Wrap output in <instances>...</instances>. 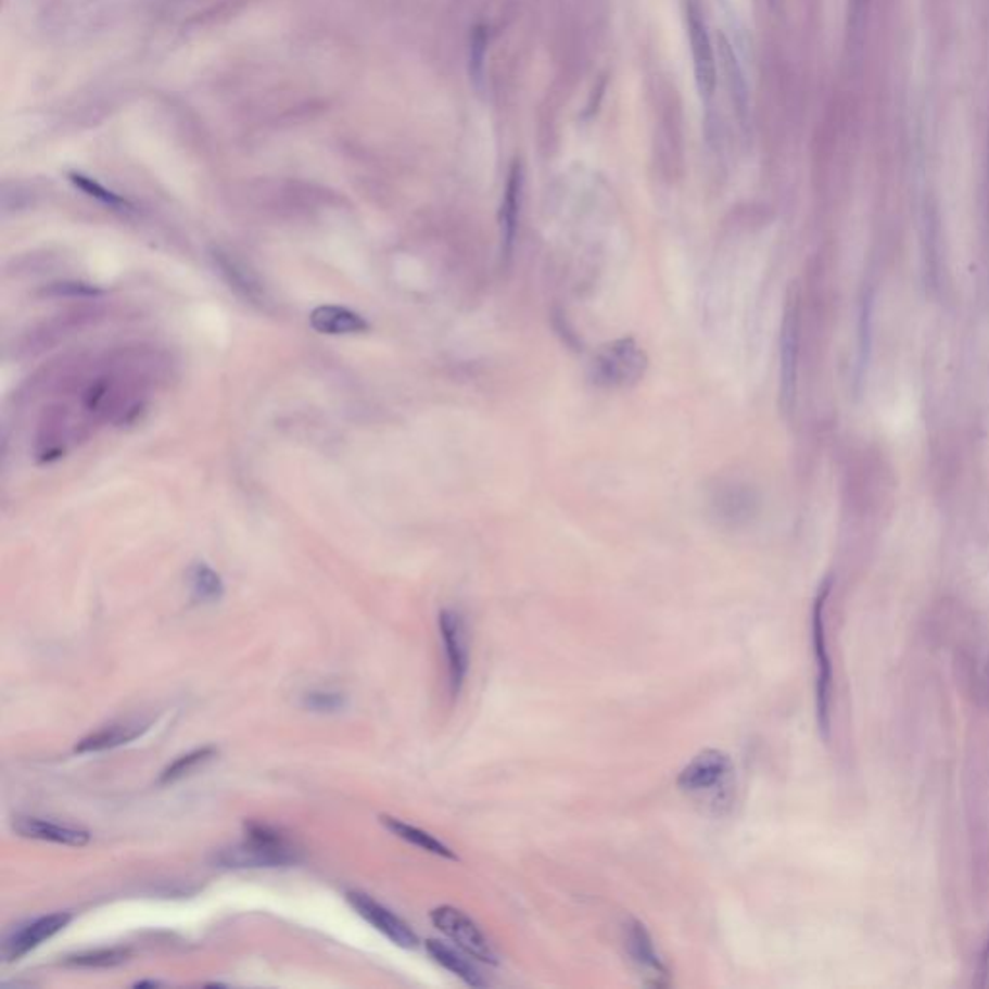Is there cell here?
<instances>
[{
	"label": "cell",
	"mask_w": 989,
	"mask_h": 989,
	"mask_svg": "<svg viewBox=\"0 0 989 989\" xmlns=\"http://www.w3.org/2000/svg\"><path fill=\"white\" fill-rule=\"evenodd\" d=\"M686 24L690 36L692 59H694V74L703 103L710 105L718 89V64L711 45L708 22L703 18L700 2L688 0L686 2Z\"/></svg>",
	"instance_id": "obj_6"
},
{
	"label": "cell",
	"mask_w": 989,
	"mask_h": 989,
	"mask_svg": "<svg viewBox=\"0 0 989 989\" xmlns=\"http://www.w3.org/2000/svg\"><path fill=\"white\" fill-rule=\"evenodd\" d=\"M245 839L238 845L220 849L213 854V862L220 867L259 870V867L296 866L304 859L302 849L289 835L275 825L245 822Z\"/></svg>",
	"instance_id": "obj_1"
},
{
	"label": "cell",
	"mask_w": 989,
	"mask_h": 989,
	"mask_svg": "<svg viewBox=\"0 0 989 989\" xmlns=\"http://www.w3.org/2000/svg\"><path fill=\"white\" fill-rule=\"evenodd\" d=\"M128 956V949H96L88 953L72 954L64 964L74 968H113L126 963Z\"/></svg>",
	"instance_id": "obj_21"
},
{
	"label": "cell",
	"mask_w": 989,
	"mask_h": 989,
	"mask_svg": "<svg viewBox=\"0 0 989 989\" xmlns=\"http://www.w3.org/2000/svg\"><path fill=\"white\" fill-rule=\"evenodd\" d=\"M72 922L68 912H54L41 918L31 920L24 926L12 929L4 943H2V959L4 963H16L22 956L31 953L34 949L45 943L47 939L56 936Z\"/></svg>",
	"instance_id": "obj_10"
},
{
	"label": "cell",
	"mask_w": 989,
	"mask_h": 989,
	"mask_svg": "<svg viewBox=\"0 0 989 989\" xmlns=\"http://www.w3.org/2000/svg\"><path fill=\"white\" fill-rule=\"evenodd\" d=\"M770 2H771V4H773V7H775V4H777V2H779V0H770Z\"/></svg>",
	"instance_id": "obj_27"
},
{
	"label": "cell",
	"mask_w": 989,
	"mask_h": 989,
	"mask_svg": "<svg viewBox=\"0 0 989 989\" xmlns=\"http://www.w3.org/2000/svg\"><path fill=\"white\" fill-rule=\"evenodd\" d=\"M870 0H849V37L852 43H862Z\"/></svg>",
	"instance_id": "obj_25"
},
{
	"label": "cell",
	"mask_w": 989,
	"mask_h": 989,
	"mask_svg": "<svg viewBox=\"0 0 989 989\" xmlns=\"http://www.w3.org/2000/svg\"><path fill=\"white\" fill-rule=\"evenodd\" d=\"M302 706L316 713H339L346 710L348 700L341 692L314 690L302 696Z\"/></svg>",
	"instance_id": "obj_22"
},
{
	"label": "cell",
	"mask_w": 989,
	"mask_h": 989,
	"mask_svg": "<svg viewBox=\"0 0 989 989\" xmlns=\"http://www.w3.org/2000/svg\"><path fill=\"white\" fill-rule=\"evenodd\" d=\"M832 592V582H825L820 594L815 597L814 611H812V639H814L815 665H817V683H815V708H817V723L823 736H829L832 728V694H833V667L827 649L825 636V605Z\"/></svg>",
	"instance_id": "obj_4"
},
{
	"label": "cell",
	"mask_w": 989,
	"mask_h": 989,
	"mask_svg": "<svg viewBox=\"0 0 989 989\" xmlns=\"http://www.w3.org/2000/svg\"><path fill=\"white\" fill-rule=\"evenodd\" d=\"M798 344H800V309L798 300L788 299L781 325L779 394L783 410L790 411L797 401Z\"/></svg>",
	"instance_id": "obj_8"
},
{
	"label": "cell",
	"mask_w": 989,
	"mask_h": 989,
	"mask_svg": "<svg viewBox=\"0 0 989 989\" xmlns=\"http://www.w3.org/2000/svg\"><path fill=\"white\" fill-rule=\"evenodd\" d=\"M622 943L631 963L636 966L644 984L651 988H667L671 984L669 968L663 956L657 951L654 937L639 920L631 918L622 928Z\"/></svg>",
	"instance_id": "obj_7"
},
{
	"label": "cell",
	"mask_w": 989,
	"mask_h": 989,
	"mask_svg": "<svg viewBox=\"0 0 989 989\" xmlns=\"http://www.w3.org/2000/svg\"><path fill=\"white\" fill-rule=\"evenodd\" d=\"M346 901L381 936L393 941L394 946L403 947V949H418L420 946L418 934L403 918H398L393 911H389L381 902H377L373 897L359 893V891H348Z\"/></svg>",
	"instance_id": "obj_9"
},
{
	"label": "cell",
	"mask_w": 989,
	"mask_h": 989,
	"mask_svg": "<svg viewBox=\"0 0 989 989\" xmlns=\"http://www.w3.org/2000/svg\"><path fill=\"white\" fill-rule=\"evenodd\" d=\"M379 820H381V823L385 825L389 832L393 833L394 837L406 840L411 847L423 850V852H430V854L439 857V859L458 860L455 850L447 847L443 840H439L435 835L423 832L420 827H416V825H411V823L403 822V820L393 817V815H381Z\"/></svg>",
	"instance_id": "obj_17"
},
{
	"label": "cell",
	"mask_w": 989,
	"mask_h": 989,
	"mask_svg": "<svg viewBox=\"0 0 989 989\" xmlns=\"http://www.w3.org/2000/svg\"><path fill=\"white\" fill-rule=\"evenodd\" d=\"M188 579H190L193 597L202 604H217L225 596L223 579L205 562H195L190 569Z\"/></svg>",
	"instance_id": "obj_19"
},
{
	"label": "cell",
	"mask_w": 989,
	"mask_h": 989,
	"mask_svg": "<svg viewBox=\"0 0 989 989\" xmlns=\"http://www.w3.org/2000/svg\"><path fill=\"white\" fill-rule=\"evenodd\" d=\"M217 753H219V750L215 746L195 748L192 752L176 758L175 762L168 763L167 768L161 773L159 783L161 785H173L176 781L185 779L188 775H192L193 771L198 770L200 765L211 762Z\"/></svg>",
	"instance_id": "obj_20"
},
{
	"label": "cell",
	"mask_w": 989,
	"mask_h": 989,
	"mask_svg": "<svg viewBox=\"0 0 989 989\" xmlns=\"http://www.w3.org/2000/svg\"><path fill=\"white\" fill-rule=\"evenodd\" d=\"M676 787L684 795L710 806L715 812H721L733 800V758L719 748L701 750L681 770L676 777Z\"/></svg>",
	"instance_id": "obj_2"
},
{
	"label": "cell",
	"mask_w": 989,
	"mask_h": 989,
	"mask_svg": "<svg viewBox=\"0 0 989 989\" xmlns=\"http://www.w3.org/2000/svg\"><path fill=\"white\" fill-rule=\"evenodd\" d=\"M719 53H721L723 71H725V79H727L728 91H731V99H733L736 114H738L743 126H748L746 124L748 123V89H746V81L743 78V71H740L735 53H733L731 43L725 39V36H719Z\"/></svg>",
	"instance_id": "obj_18"
},
{
	"label": "cell",
	"mask_w": 989,
	"mask_h": 989,
	"mask_svg": "<svg viewBox=\"0 0 989 989\" xmlns=\"http://www.w3.org/2000/svg\"><path fill=\"white\" fill-rule=\"evenodd\" d=\"M145 986H150V988H157V986H161V981L145 980L138 981V984H136V988H145Z\"/></svg>",
	"instance_id": "obj_26"
},
{
	"label": "cell",
	"mask_w": 989,
	"mask_h": 989,
	"mask_svg": "<svg viewBox=\"0 0 989 989\" xmlns=\"http://www.w3.org/2000/svg\"><path fill=\"white\" fill-rule=\"evenodd\" d=\"M597 376L609 385H626L636 381L646 368L644 352L639 351L632 339L613 342L605 348L596 362Z\"/></svg>",
	"instance_id": "obj_11"
},
{
	"label": "cell",
	"mask_w": 989,
	"mask_h": 989,
	"mask_svg": "<svg viewBox=\"0 0 989 989\" xmlns=\"http://www.w3.org/2000/svg\"><path fill=\"white\" fill-rule=\"evenodd\" d=\"M12 827L20 837L64 845V847H86L91 840L89 832L81 827L68 825V823L51 822V820L36 817V815H20L14 820Z\"/></svg>",
	"instance_id": "obj_13"
},
{
	"label": "cell",
	"mask_w": 989,
	"mask_h": 989,
	"mask_svg": "<svg viewBox=\"0 0 989 989\" xmlns=\"http://www.w3.org/2000/svg\"><path fill=\"white\" fill-rule=\"evenodd\" d=\"M439 632L447 659L448 694L456 700L465 688L470 669V634L465 617L456 609H443L439 613Z\"/></svg>",
	"instance_id": "obj_5"
},
{
	"label": "cell",
	"mask_w": 989,
	"mask_h": 989,
	"mask_svg": "<svg viewBox=\"0 0 989 989\" xmlns=\"http://www.w3.org/2000/svg\"><path fill=\"white\" fill-rule=\"evenodd\" d=\"M148 728H150V723L140 721V719H126V721L111 723V725L99 728L91 735L84 736L76 745V752L96 753L114 750L118 746L130 745L136 738H140Z\"/></svg>",
	"instance_id": "obj_14"
},
{
	"label": "cell",
	"mask_w": 989,
	"mask_h": 989,
	"mask_svg": "<svg viewBox=\"0 0 989 989\" xmlns=\"http://www.w3.org/2000/svg\"><path fill=\"white\" fill-rule=\"evenodd\" d=\"M430 918L443 936H447L458 949H462L476 961L490 966H497L500 963L499 953L491 943L490 937L485 936V931L465 911L451 904H443L431 911Z\"/></svg>",
	"instance_id": "obj_3"
},
{
	"label": "cell",
	"mask_w": 989,
	"mask_h": 989,
	"mask_svg": "<svg viewBox=\"0 0 989 989\" xmlns=\"http://www.w3.org/2000/svg\"><path fill=\"white\" fill-rule=\"evenodd\" d=\"M485 53H487V27L478 26L470 37V74L478 86H480L483 71H485Z\"/></svg>",
	"instance_id": "obj_23"
},
{
	"label": "cell",
	"mask_w": 989,
	"mask_h": 989,
	"mask_svg": "<svg viewBox=\"0 0 989 989\" xmlns=\"http://www.w3.org/2000/svg\"><path fill=\"white\" fill-rule=\"evenodd\" d=\"M72 180H74V185L81 188L84 192H88L91 198H96L99 202L105 203L109 207H114V210H124V207H128V203H126V200H123L121 195L109 192L103 186L97 185V182L89 180L86 176L74 175L72 176Z\"/></svg>",
	"instance_id": "obj_24"
},
{
	"label": "cell",
	"mask_w": 989,
	"mask_h": 989,
	"mask_svg": "<svg viewBox=\"0 0 989 989\" xmlns=\"http://www.w3.org/2000/svg\"><path fill=\"white\" fill-rule=\"evenodd\" d=\"M309 325L317 333L331 334V337L366 333L369 329L366 317L359 316L358 312H352L344 306L316 307L309 316Z\"/></svg>",
	"instance_id": "obj_16"
},
{
	"label": "cell",
	"mask_w": 989,
	"mask_h": 989,
	"mask_svg": "<svg viewBox=\"0 0 989 989\" xmlns=\"http://www.w3.org/2000/svg\"><path fill=\"white\" fill-rule=\"evenodd\" d=\"M426 951L439 966H443L445 971L455 974L456 978L465 981L466 986H470V988H485L487 986V980L483 978L480 968L470 961L472 956L466 954L462 949H458V947L455 949V947L447 946V943H443L439 939H428L426 941Z\"/></svg>",
	"instance_id": "obj_15"
},
{
	"label": "cell",
	"mask_w": 989,
	"mask_h": 989,
	"mask_svg": "<svg viewBox=\"0 0 989 989\" xmlns=\"http://www.w3.org/2000/svg\"><path fill=\"white\" fill-rule=\"evenodd\" d=\"M522 193H524V170H522V165L515 161V165L508 173L507 186H505L499 211L500 259H503L505 265L510 263L512 252H515L518 217H520V207H522Z\"/></svg>",
	"instance_id": "obj_12"
}]
</instances>
